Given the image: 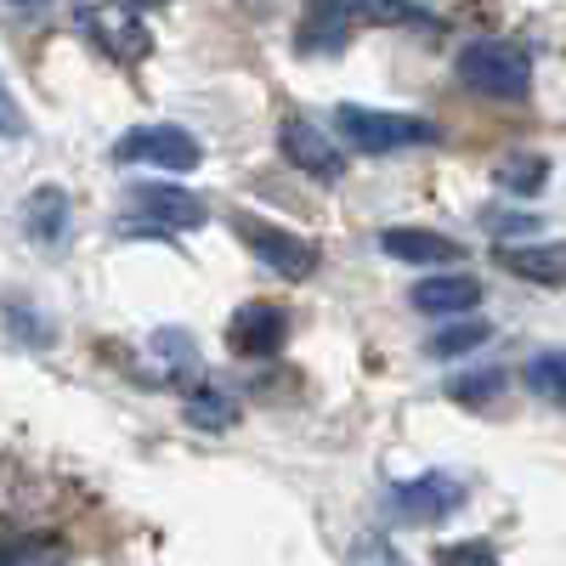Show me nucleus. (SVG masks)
Segmentation results:
<instances>
[{
  "mask_svg": "<svg viewBox=\"0 0 566 566\" xmlns=\"http://www.w3.org/2000/svg\"><path fill=\"white\" fill-rule=\"evenodd\" d=\"M442 566H499L488 544H459V549H442Z\"/></svg>",
  "mask_w": 566,
  "mask_h": 566,
  "instance_id": "25",
  "label": "nucleus"
},
{
  "mask_svg": "<svg viewBox=\"0 0 566 566\" xmlns=\"http://www.w3.org/2000/svg\"><path fill=\"white\" fill-rule=\"evenodd\" d=\"M74 23L97 40L114 63H142V57H148V45H154L148 40V18H142L136 7H80Z\"/></svg>",
  "mask_w": 566,
  "mask_h": 566,
  "instance_id": "5",
  "label": "nucleus"
},
{
  "mask_svg": "<svg viewBox=\"0 0 566 566\" xmlns=\"http://www.w3.org/2000/svg\"><path fill=\"white\" fill-rule=\"evenodd\" d=\"M69 193L63 187H34V193L23 199V227L34 244H63L69 239Z\"/></svg>",
  "mask_w": 566,
  "mask_h": 566,
  "instance_id": "14",
  "label": "nucleus"
},
{
  "mask_svg": "<svg viewBox=\"0 0 566 566\" xmlns=\"http://www.w3.org/2000/svg\"><path fill=\"white\" fill-rule=\"evenodd\" d=\"M114 159L119 165H154V170H193L205 159V148L181 125H136L114 142Z\"/></svg>",
  "mask_w": 566,
  "mask_h": 566,
  "instance_id": "4",
  "label": "nucleus"
},
{
  "mask_svg": "<svg viewBox=\"0 0 566 566\" xmlns=\"http://www.w3.org/2000/svg\"><path fill=\"white\" fill-rule=\"evenodd\" d=\"M464 504V482L448 476V470H424V476H408L391 488V510L413 527H431V522H448V515Z\"/></svg>",
  "mask_w": 566,
  "mask_h": 566,
  "instance_id": "6",
  "label": "nucleus"
},
{
  "mask_svg": "<svg viewBox=\"0 0 566 566\" xmlns=\"http://www.w3.org/2000/svg\"><path fill=\"white\" fill-rule=\"evenodd\" d=\"M29 312H34V306H7V323L18 328L29 346H52V340H57V328H52V323H40V317H29Z\"/></svg>",
  "mask_w": 566,
  "mask_h": 566,
  "instance_id": "24",
  "label": "nucleus"
},
{
  "mask_svg": "<svg viewBox=\"0 0 566 566\" xmlns=\"http://www.w3.org/2000/svg\"><path fill=\"white\" fill-rule=\"evenodd\" d=\"M493 181L504 187V193H515V199H538L549 187V159L544 154H504L493 165Z\"/></svg>",
  "mask_w": 566,
  "mask_h": 566,
  "instance_id": "16",
  "label": "nucleus"
},
{
  "mask_svg": "<svg viewBox=\"0 0 566 566\" xmlns=\"http://www.w3.org/2000/svg\"><path fill=\"white\" fill-rule=\"evenodd\" d=\"M181 419L193 424V431H227L232 419H239V408H232V397H221V391H210V386H199L193 397L181 402Z\"/></svg>",
  "mask_w": 566,
  "mask_h": 566,
  "instance_id": "17",
  "label": "nucleus"
},
{
  "mask_svg": "<svg viewBox=\"0 0 566 566\" xmlns=\"http://www.w3.org/2000/svg\"><path fill=\"white\" fill-rule=\"evenodd\" d=\"M482 301V283L470 277V272H437V277H419L413 283V312L424 317H464V312H476Z\"/></svg>",
  "mask_w": 566,
  "mask_h": 566,
  "instance_id": "11",
  "label": "nucleus"
},
{
  "mask_svg": "<svg viewBox=\"0 0 566 566\" xmlns=\"http://www.w3.org/2000/svg\"><path fill=\"white\" fill-rule=\"evenodd\" d=\"M380 250L402 266H453L464 261L459 239H448V232H431V227H386L380 232Z\"/></svg>",
  "mask_w": 566,
  "mask_h": 566,
  "instance_id": "10",
  "label": "nucleus"
},
{
  "mask_svg": "<svg viewBox=\"0 0 566 566\" xmlns=\"http://www.w3.org/2000/svg\"><path fill=\"white\" fill-rule=\"evenodd\" d=\"M283 340H290V312L272 306V301H244L239 312L227 317V346L239 357H250V363L277 357Z\"/></svg>",
  "mask_w": 566,
  "mask_h": 566,
  "instance_id": "7",
  "label": "nucleus"
},
{
  "mask_svg": "<svg viewBox=\"0 0 566 566\" xmlns=\"http://www.w3.org/2000/svg\"><path fill=\"white\" fill-rule=\"evenodd\" d=\"M154 352H159V363H165V374L170 380H181V374H199V346L181 335V328H159V335L148 340Z\"/></svg>",
  "mask_w": 566,
  "mask_h": 566,
  "instance_id": "21",
  "label": "nucleus"
},
{
  "mask_svg": "<svg viewBox=\"0 0 566 566\" xmlns=\"http://www.w3.org/2000/svg\"><path fill=\"white\" fill-rule=\"evenodd\" d=\"M335 130L352 142L357 154H402V148H431L442 136L431 119L419 114H397V108H363V103H340L335 108Z\"/></svg>",
  "mask_w": 566,
  "mask_h": 566,
  "instance_id": "2",
  "label": "nucleus"
},
{
  "mask_svg": "<svg viewBox=\"0 0 566 566\" xmlns=\"http://www.w3.org/2000/svg\"><path fill=\"white\" fill-rule=\"evenodd\" d=\"M459 80L470 91H482V97H499V103H522L533 91V52L515 40H470L459 52Z\"/></svg>",
  "mask_w": 566,
  "mask_h": 566,
  "instance_id": "1",
  "label": "nucleus"
},
{
  "mask_svg": "<svg viewBox=\"0 0 566 566\" xmlns=\"http://www.w3.org/2000/svg\"><path fill=\"white\" fill-rule=\"evenodd\" d=\"M18 136H29V114H23V103L12 97L7 74H0V142H18Z\"/></svg>",
  "mask_w": 566,
  "mask_h": 566,
  "instance_id": "23",
  "label": "nucleus"
},
{
  "mask_svg": "<svg viewBox=\"0 0 566 566\" xmlns=\"http://www.w3.org/2000/svg\"><path fill=\"white\" fill-rule=\"evenodd\" d=\"M277 148H283V159H290L301 176H317V181H340L346 176L340 142L328 130H317L312 119H283L277 125Z\"/></svg>",
  "mask_w": 566,
  "mask_h": 566,
  "instance_id": "8",
  "label": "nucleus"
},
{
  "mask_svg": "<svg viewBox=\"0 0 566 566\" xmlns=\"http://www.w3.org/2000/svg\"><path fill=\"white\" fill-rule=\"evenodd\" d=\"M357 29V7H306L301 23H295V45L301 57H317V52H346V40Z\"/></svg>",
  "mask_w": 566,
  "mask_h": 566,
  "instance_id": "12",
  "label": "nucleus"
},
{
  "mask_svg": "<svg viewBox=\"0 0 566 566\" xmlns=\"http://www.w3.org/2000/svg\"><path fill=\"white\" fill-rule=\"evenodd\" d=\"M527 391L538 402H566V352H538L527 363Z\"/></svg>",
  "mask_w": 566,
  "mask_h": 566,
  "instance_id": "19",
  "label": "nucleus"
},
{
  "mask_svg": "<svg viewBox=\"0 0 566 566\" xmlns=\"http://www.w3.org/2000/svg\"><path fill=\"white\" fill-rule=\"evenodd\" d=\"M0 566H69V549L57 538H7Z\"/></svg>",
  "mask_w": 566,
  "mask_h": 566,
  "instance_id": "20",
  "label": "nucleus"
},
{
  "mask_svg": "<svg viewBox=\"0 0 566 566\" xmlns=\"http://www.w3.org/2000/svg\"><path fill=\"white\" fill-rule=\"evenodd\" d=\"M130 205L142 210V227H159V232H193V227L210 221V210L193 193H181V187H159V181L130 187Z\"/></svg>",
  "mask_w": 566,
  "mask_h": 566,
  "instance_id": "9",
  "label": "nucleus"
},
{
  "mask_svg": "<svg viewBox=\"0 0 566 566\" xmlns=\"http://www.w3.org/2000/svg\"><path fill=\"white\" fill-rule=\"evenodd\" d=\"M232 232H239L244 250H250L266 272L290 277V283H306V277L323 266V261H317V244H306L301 232L277 227V221H261V216H250V210H232Z\"/></svg>",
  "mask_w": 566,
  "mask_h": 566,
  "instance_id": "3",
  "label": "nucleus"
},
{
  "mask_svg": "<svg viewBox=\"0 0 566 566\" xmlns=\"http://www.w3.org/2000/svg\"><path fill=\"white\" fill-rule=\"evenodd\" d=\"M504 266L522 277V283H544V290H560L566 283V239L555 244H510Z\"/></svg>",
  "mask_w": 566,
  "mask_h": 566,
  "instance_id": "13",
  "label": "nucleus"
},
{
  "mask_svg": "<svg viewBox=\"0 0 566 566\" xmlns=\"http://www.w3.org/2000/svg\"><path fill=\"white\" fill-rule=\"evenodd\" d=\"M0 549H7V533H0Z\"/></svg>",
  "mask_w": 566,
  "mask_h": 566,
  "instance_id": "26",
  "label": "nucleus"
},
{
  "mask_svg": "<svg viewBox=\"0 0 566 566\" xmlns=\"http://www.w3.org/2000/svg\"><path fill=\"white\" fill-rule=\"evenodd\" d=\"M504 368H470V374H453L448 380V397L464 402V408H482V402H499L504 397Z\"/></svg>",
  "mask_w": 566,
  "mask_h": 566,
  "instance_id": "18",
  "label": "nucleus"
},
{
  "mask_svg": "<svg viewBox=\"0 0 566 566\" xmlns=\"http://www.w3.org/2000/svg\"><path fill=\"white\" fill-rule=\"evenodd\" d=\"M493 340V323H482V317H453L448 328H437L431 340H424V357L431 363H459V357H470V352H482Z\"/></svg>",
  "mask_w": 566,
  "mask_h": 566,
  "instance_id": "15",
  "label": "nucleus"
},
{
  "mask_svg": "<svg viewBox=\"0 0 566 566\" xmlns=\"http://www.w3.org/2000/svg\"><path fill=\"white\" fill-rule=\"evenodd\" d=\"M352 566H402V555H397V544L386 533H363L352 544Z\"/></svg>",
  "mask_w": 566,
  "mask_h": 566,
  "instance_id": "22",
  "label": "nucleus"
}]
</instances>
